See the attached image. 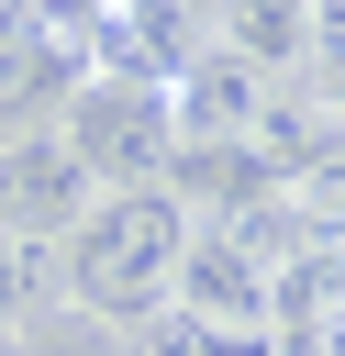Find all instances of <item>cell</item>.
<instances>
[{"mask_svg":"<svg viewBox=\"0 0 345 356\" xmlns=\"http://www.w3.org/2000/svg\"><path fill=\"white\" fill-rule=\"evenodd\" d=\"M56 134L89 156L100 189H167V167H178V111H167V89H134V78H89L56 111Z\"/></svg>","mask_w":345,"mask_h":356,"instance_id":"3","label":"cell"},{"mask_svg":"<svg viewBox=\"0 0 345 356\" xmlns=\"http://www.w3.org/2000/svg\"><path fill=\"white\" fill-rule=\"evenodd\" d=\"M33 300H67V267H56V245H33V234L0 222V323L33 312Z\"/></svg>","mask_w":345,"mask_h":356,"instance_id":"6","label":"cell"},{"mask_svg":"<svg viewBox=\"0 0 345 356\" xmlns=\"http://www.w3.org/2000/svg\"><path fill=\"white\" fill-rule=\"evenodd\" d=\"M189 200L178 189H100L78 222H67V245H56V267H67V300L89 312V323H156L167 300H178V267H189Z\"/></svg>","mask_w":345,"mask_h":356,"instance_id":"1","label":"cell"},{"mask_svg":"<svg viewBox=\"0 0 345 356\" xmlns=\"http://www.w3.org/2000/svg\"><path fill=\"white\" fill-rule=\"evenodd\" d=\"M22 356H122V345H111V323H89V312H45V323L22 334Z\"/></svg>","mask_w":345,"mask_h":356,"instance_id":"7","label":"cell"},{"mask_svg":"<svg viewBox=\"0 0 345 356\" xmlns=\"http://www.w3.org/2000/svg\"><path fill=\"white\" fill-rule=\"evenodd\" d=\"M100 200V178H89V156L56 134V122H33V134H0V222L11 234H33V245H67V222Z\"/></svg>","mask_w":345,"mask_h":356,"instance_id":"4","label":"cell"},{"mask_svg":"<svg viewBox=\"0 0 345 356\" xmlns=\"http://www.w3.org/2000/svg\"><path fill=\"white\" fill-rule=\"evenodd\" d=\"M267 211H278V222H300V234H345V122H334V134H312V145L278 167Z\"/></svg>","mask_w":345,"mask_h":356,"instance_id":"5","label":"cell"},{"mask_svg":"<svg viewBox=\"0 0 345 356\" xmlns=\"http://www.w3.org/2000/svg\"><path fill=\"white\" fill-rule=\"evenodd\" d=\"M89 78H100V67H89L78 0H0V134L56 122Z\"/></svg>","mask_w":345,"mask_h":356,"instance_id":"2","label":"cell"}]
</instances>
